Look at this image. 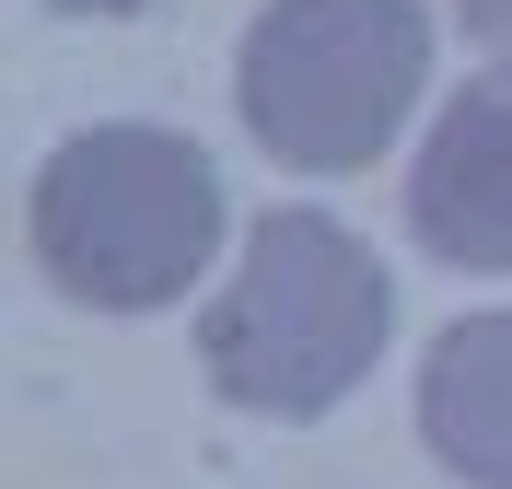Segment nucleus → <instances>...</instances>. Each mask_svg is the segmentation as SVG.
Wrapping results in <instances>:
<instances>
[{
  "instance_id": "7",
  "label": "nucleus",
  "mask_w": 512,
  "mask_h": 489,
  "mask_svg": "<svg viewBox=\"0 0 512 489\" xmlns=\"http://www.w3.org/2000/svg\"><path fill=\"white\" fill-rule=\"evenodd\" d=\"M47 12H152V0H47Z\"/></svg>"
},
{
  "instance_id": "3",
  "label": "nucleus",
  "mask_w": 512,
  "mask_h": 489,
  "mask_svg": "<svg viewBox=\"0 0 512 489\" xmlns=\"http://www.w3.org/2000/svg\"><path fill=\"white\" fill-rule=\"evenodd\" d=\"M431 82V12L419 0H268L245 24L233 94L245 129L291 175H350L408 129Z\"/></svg>"
},
{
  "instance_id": "6",
  "label": "nucleus",
  "mask_w": 512,
  "mask_h": 489,
  "mask_svg": "<svg viewBox=\"0 0 512 489\" xmlns=\"http://www.w3.org/2000/svg\"><path fill=\"white\" fill-rule=\"evenodd\" d=\"M454 12H466V35H478L489 59H501V70H512V0H454Z\"/></svg>"
},
{
  "instance_id": "4",
  "label": "nucleus",
  "mask_w": 512,
  "mask_h": 489,
  "mask_svg": "<svg viewBox=\"0 0 512 489\" xmlns=\"http://www.w3.org/2000/svg\"><path fill=\"white\" fill-rule=\"evenodd\" d=\"M408 222L454 268H512V70L454 82L408 163Z\"/></svg>"
},
{
  "instance_id": "5",
  "label": "nucleus",
  "mask_w": 512,
  "mask_h": 489,
  "mask_svg": "<svg viewBox=\"0 0 512 489\" xmlns=\"http://www.w3.org/2000/svg\"><path fill=\"white\" fill-rule=\"evenodd\" d=\"M419 431L466 489H512V315H466L419 361Z\"/></svg>"
},
{
  "instance_id": "2",
  "label": "nucleus",
  "mask_w": 512,
  "mask_h": 489,
  "mask_svg": "<svg viewBox=\"0 0 512 489\" xmlns=\"http://www.w3.org/2000/svg\"><path fill=\"white\" fill-rule=\"evenodd\" d=\"M222 245V175L175 129H70L35 175V268L94 315H152Z\"/></svg>"
},
{
  "instance_id": "1",
  "label": "nucleus",
  "mask_w": 512,
  "mask_h": 489,
  "mask_svg": "<svg viewBox=\"0 0 512 489\" xmlns=\"http://www.w3.org/2000/svg\"><path fill=\"white\" fill-rule=\"evenodd\" d=\"M384 326H396V280L373 268V245L326 210H268L245 233V268L198 315V361L256 420H315L373 373Z\"/></svg>"
}]
</instances>
